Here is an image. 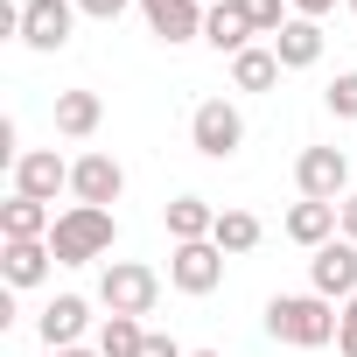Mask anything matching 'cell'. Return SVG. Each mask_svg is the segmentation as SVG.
Here are the masks:
<instances>
[{
	"label": "cell",
	"mask_w": 357,
	"mask_h": 357,
	"mask_svg": "<svg viewBox=\"0 0 357 357\" xmlns=\"http://www.w3.org/2000/svg\"><path fill=\"white\" fill-rule=\"evenodd\" d=\"M336 329H343V315H336L322 294H273V301H266V336H273V343L322 350V343H336Z\"/></svg>",
	"instance_id": "cell-1"
},
{
	"label": "cell",
	"mask_w": 357,
	"mask_h": 357,
	"mask_svg": "<svg viewBox=\"0 0 357 357\" xmlns=\"http://www.w3.org/2000/svg\"><path fill=\"white\" fill-rule=\"evenodd\" d=\"M112 238H119V218H112V211L70 204V211L56 218V231H50V252H56V266H91V259L112 252Z\"/></svg>",
	"instance_id": "cell-2"
},
{
	"label": "cell",
	"mask_w": 357,
	"mask_h": 357,
	"mask_svg": "<svg viewBox=\"0 0 357 357\" xmlns=\"http://www.w3.org/2000/svg\"><path fill=\"white\" fill-rule=\"evenodd\" d=\"M98 301L112 308V315H154V301H161V273L154 266H140V259H105V273H98Z\"/></svg>",
	"instance_id": "cell-3"
},
{
	"label": "cell",
	"mask_w": 357,
	"mask_h": 357,
	"mask_svg": "<svg viewBox=\"0 0 357 357\" xmlns=\"http://www.w3.org/2000/svg\"><path fill=\"white\" fill-rule=\"evenodd\" d=\"M190 140H197V154L231 161V154L245 147V112H238L231 98H204V105L190 112Z\"/></svg>",
	"instance_id": "cell-4"
},
{
	"label": "cell",
	"mask_w": 357,
	"mask_h": 357,
	"mask_svg": "<svg viewBox=\"0 0 357 357\" xmlns=\"http://www.w3.org/2000/svg\"><path fill=\"white\" fill-rule=\"evenodd\" d=\"M168 287H175V294H218V287H225V252H218V238L175 245V252H168Z\"/></svg>",
	"instance_id": "cell-5"
},
{
	"label": "cell",
	"mask_w": 357,
	"mask_h": 357,
	"mask_svg": "<svg viewBox=\"0 0 357 357\" xmlns=\"http://www.w3.org/2000/svg\"><path fill=\"white\" fill-rule=\"evenodd\" d=\"M294 183H301L308 204H336V197L350 190V154H343V147H301Z\"/></svg>",
	"instance_id": "cell-6"
},
{
	"label": "cell",
	"mask_w": 357,
	"mask_h": 357,
	"mask_svg": "<svg viewBox=\"0 0 357 357\" xmlns=\"http://www.w3.org/2000/svg\"><path fill=\"white\" fill-rule=\"evenodd\" d=\"M70 29H77V0H22V43L29 50L56 56L70 43Z\"/></svg>",
	"instance_id": "cell-7"
},
{
	"label": "cell",
	"mask_w": 357,
	"mask_h": 357,
	"mask_svg": "<svg viewBox=\"0 0 357 357\" xmlns=\"http://www.w3.org/2000/svg\"><path fill=\"white\" fill-rule=\"evenodd\" d=\"M119 190H126V168H119L112 154H77V161H70V197H77V204L112 211Z\"/></svg>",
	"instance_id": "cell-8"
},
{
	"label": "cell",
	"mask_w": 357,
	"mask_h": 357,
	"mask_svg": "<svg viewBox=\"0 0 357 357\" xmlns=\"http://www.w3.org/2000/svg\"><path fill=\"white\" fill-rule=\"evenodd\" d=\"M308 287H315L322 301H350V294H357V245H350V238H329V245L308 259Z\"/></svg>",
	"instance_id": "cell-9"
},
{
	"label": "cell",
	"mask_w": 357,
	"mask_h": 357,
	"mask_svg": "<svg viewBox=\"0 0 357 357\" xmlns=\"http://www.w3.org/2000/svg\"><path fill=\"white\" fill-rule=\"evenodd\" d=\"M56 190H70V161L56 147H29L15 161V197H36V204H56Z\"/></svg>",
	"instance_id": "cell-10"
},
{
	"label": "cell",
	"mask_w": 357,
	"mask_h": 357,
	"mask_svg": "<svg viewBox=\"0 0 357 357\" xmlns=\"http://www.w3.org/2000/svg\"><path fill=\"white\" fill-rule=\"evenodd\" d=\"M140 15H147V29L161 43H197L211 8H204V0H140Z\"/></svg>",
	"instance_id": "cell-11"
},
{
	"label": "cell",
	"mask_w": 357,
	"mask_h": 357,
	"mask_svg": "<svg viewBox=\"0 0 357 357\" xmlns=\"http://www.w3.org/2000/svg\"><path fill=\"white\" fill-rule=\"evenodd\" d=\"M36 329H43V343H50V350H77V336L91 329V301H84V294H56V301L43 308V322H36Z\"/></svg>",
	"instance_id": "cell-12"
},
{
	"label": "cell",
	"mask_w": 357,
	"mask_h": 357,
	"mask_svg": "<svg viewBox=\"0 0 357 357\" xmlns=\"http://www.w3.org/2000/svg\"><path fill=\"white\" fill-rule=\"evenodd\" d=\"M280 231H287L294 245H308V252H322V245H329V238L343 231V211H336V204H308V197H301V204L287 211V225H280Z\"/></svg>",
	"instance_id": "cell-13"
},
{
	"label": "cell",
	"mask_w": 357,
	"mask_h": 357,
	"mask_svg": "<svg viewBox=\"0 0 357 357\" xmlns=\"http://www.w3.org/2000/svg\"><path fill=\"white\" fill-rule=\"evenodd\" d=\"M50 238H15V245H0V273H8V287H43L50 280Z\"/></svg>",
	"instance_id": "cell-14"
},
{
	"label": "cell",
	"mask_w": 357,
	"mask_h": 357,
	"mask_svg": "<svg viewBox=\"0 0 357 357\" xmlns=\"http://www.w3.org/2000/svg\"><path fill=\"white\" fill-rule=\"evenodd\" d=\"M204 43H211L218 56H238V50H252V22H245V8H238V0H218V8L204 15Z\"/></svg>",
	"instance_id": "cell-15"
},
{
	"label": "cell",
	"mask_w": 357,
	"mask_h": 357,
	"mask_svg": "<svg viewBox=\"0 0 357 357\" xmlns=\"http://www.w3.org/2000/svg\"><path fill=\"white\" fill-rule=\"evenodd\" d=\"M273 56H280V70H308V63H322V22H287L280 36H273Z\"/></svg>",
	"instance_id": "cell-16"
},
{
	"label": "cell",
	"mask_w": 357,
	"mask_h": 357,
	"mask_svg": "<svg viewBox=\"0 0 357 357\" xmlns=\"http://www.w3.org/2000/svg\"><path fill=\"white\" fill-rule=\"evenodd\" d=\"M56 231V218H50V204H36V197H8L0 204V238H50Z\"/></svg>",
	"instance_id": "cell-17"
},
{
	"label": "cell",
	"mask_w": 357,
	"mask_h": 357,
	"mask_svg": "<svg viewBox=\"0 0 357 357\" xmlns=\"http://www.w3.org/2000/svg\"><path fill=\"white\" fill-rule=\"evenodd\" d=\"M161 218H168V238H175V245H197V238H211V231H218V211H211L204 197H175Z\"/></svg>",
	"instance_id": "cell-18"
},
{
	"label": "cell",
	"mask_w": 357,
	"mask_h": 357,
	"mask_svg": "<svg viewBox=\"0 0 357 357\" xmlns=\"http://www.w3.org/2000/svg\"><path fill=\"white\" fill-rule=\"evenodd\" d=\"M231 84H238V91H273V84H280V56H273V43L238 50V56H231Z\"/></svg>",
	"instance_id": "cell-19"
},
{
	"label": "cell",
	"mask_w": 357,
	"mask_h": 357,
	"mask_svg": "<svg viewBox=\"0 0 357 357\" xmlns=\"http://www.w3.org/2000/svg\"><path fill=\"white\" fill-rule=\"evenodd\" d=\"M98 119H105L98 91H56V133H70V140H91V133H98Z\"/></svg>",
	"instance_id": "cell-20"
},
{
	"label": "cell",
	"mask_w": 357,
	"mask_h": 357,
	"mask_svg": "<svg viewBox=\"0 0 357 357\" xmlns=\"http://www.w3.org/2000/svg\"><path fill=\"white\" fill-rule=\"evenodd\" d=\"M211 238H218V252H252V245L266 238V225H259L252 211H218V231H211Z\"/></svg>",
	"instance_id": "cell-21"
},
{
	"label": "cell",
	"mask_w": 357,
	"mask_h": 357,
	"mask_svg": "<svg viewBox=\"0 0 357 357\" xmlns=\"http://www.w3.org/2000/svg\"><path fill=\"white\" fill-rule=\"evenodd\" d=\"M140 343H147V329H140L133 315H105V329H98V357H140Z\"/></svg>",
	"instance_id": "cell-22"
},
{
	"label": "cell",
	"mask_w": 357,
	"mask_h": 357,
	"mask_svg": "<svg viewBox=\"0 0 357 357\" xmlns=\"http://www.w3.org/2000/svg\"><path fill=\"white\" fill-rule=\"evenodd\" d=\"M238 8H245L252 36H266V43H273V36H280V29L294 22V15H287V0H238Z\"/></svg>",
	"instance_id": "cell-23"
},
{
	"label": "cell",
	"mask_w": 357,
	"mask_h": 357,
	"mask_svg": "<svg viewBox=\"0 0 357 357\" xmlns=\"http://www.w3.org/2000/svg\"><path fill=\"white\" fill-rule=\"evenodd\" d=\"M322 98H329V112H336V119H357V70H343Z\"/></svg>",
	"instance_id": "cell-24"
},
{
	"label": "cell",
	"mask_w": 357,
	"mask_h": 357,
	"mask_svg": "<svg viewBox=\"0 0 357 357\" xmlns=\"http://www.w3.org/2000/svg\"><path fill=\"white\" fill-rule=\"evenodd\" d=\"M336 350H343V357H357V294L343 301V329H336Z\"/></svg>",
	"instance_id": "cell-25"
},
{
	"label": "cell",
	"mask_w": 357,
	"mask_h": 357,
	"mask_svg": "<svg viewBox=\"0 0 357 357\" xmlns=\"http://www.w3.org/2000/svg\"><path fill=\"white\" fill-rule=\"evenodd\" d=\"M140 357H190L175 336H161V329H147V343H140Z\"/></svg>",
	"instance_id": "cell-26"
},
{
	"label": "cell",
	"mask_w": 357,
	"mask_h": 357,
	"mask_svg": "<svg viewBox=\"0 0 357 357\" xmlns=\"http://www.w3.org/2000/svg\"><path fill=\"white\" fill-rule=\"evenodd\" d=\"M77 15H91V22H119L126 0H77Z\"/></svg>",
	"instance_id": "cell-27"
},
{
	"label": "cell",
	"mask_w": 357,
	"mask_h": 357,
	"mask_svg": "<svg viewBox=\"0 0 357 357\" xmlns=\"http://www.w3.org/2000/svg\"><path fill=\"white\" fill-rule=\"evenodd\" d=\"M336 211H343V238H350V245H357V190H350V197H343V204H336Z\"/></svg>",
	"instance_id": "cell-28"
},
{
	"label": "cell",
	"mask_w": 357,
	"mask_h": 357,
	"mask_svg": "<svg viewBox=\"0 0 357 357\" xmlns=\"http://www.w3.org/2000/svg\"><path fill=\"white\" fill-rule=\"evenodd\" d=\"M329 8H336V0H294V15H301V22H322Z\"/></svg>",
	"instance_id": "cell-29"
},
{
	"label": "cell",
	"mask_w": 357,
	"mask_h": 357,
	"mask_svg": "<svg viewBox=\"0 0 357 357\" xmlns=\"http://www.w3.org/2000/svg\"><path fill=\"white\" fill-rule=\"evenodd\" d=\"M43 357H98V350H84V343H77V350H43Z\"/></svg>",
	"instance_id": "cell-30"
},
{
	"label": "cell",
	"mask_w": 357,
	"mask_h": 357,
	"mask_svg": "<svg viewBox=\"0 0 357 357\" xmlns=\"http://www.w3.org/2000/svg\"><path fill=\"white\" fill-rule=\"evenodd\" d=\"M190 357H225V350H190Z\"/></svg>",
	"instance_id": "cell-31"
},
{
	"label": "cell",
	"mask_w": 357,
	"mask_h": 357,
	"mask_svg": "<svg viewBox=\"0 0 357 357\" xmlns=\"http://www.w3.org/2000/svg\"><path fill=\"white\" fill-rule=\"evenodd\" d=\"M343 8H350V15H357V0H343Z\"/></svg>",
	"instance_id": "cell-32"
},
{
	"label": "cell",
	"mask_w": 357,
	"mask_h": 357,
	"mask_svg": "<svg viewBox=\"0 0 357 357\" xmlns=\"http://www.w3.org/2000/svg\"><path fill=\"white\" fill-rule=\"evenodd\" d=\"M211 8H218V0H211Z\"/></svg>",
	"instance_id": "cell-33"
}]
</instances>
